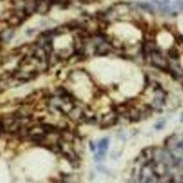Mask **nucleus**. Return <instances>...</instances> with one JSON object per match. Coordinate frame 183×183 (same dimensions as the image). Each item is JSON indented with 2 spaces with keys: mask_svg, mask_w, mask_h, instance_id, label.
I'll return each instance as SVG.
<instances>
[{
  "mask_svg": "<svg viewBox=\"0 0 183 183\" xmlns=\"http://www.w3.org/2000/svg\"><path fill=\"white\" fill-rule=\"evenodd\" d=\"M114 51V48L108 41L103 40L99 43L94 44V54L95 56H107Z\"/></svg>",
  "mask_w": 183,
  "mask_h": 183,
  "instance_id": "obj_1",
  "label": "nucleus"
},
{
  "mask_svg": "<svg viewBox=\"0 0 183 183\" xmlns=\"http://www.w3.org/2000/svg\"><path fill=\"white\" fill-rule=\"evenodd\" d=\"M137 6L140 8L142 10H144V11L149 13L150 15H154L155 14V8L152 6V4L147 3V2H141V3H138Z\"/></svg>",
  "mask_w": 183,
  "mask_h": 183,
  "instance_id": "obj_2",
  "label": "nucleus"
},
{
  "mask_svg": "<svg viewBox=\"0 0 183 183\" xmlns=\"http://www.w3.org/2000/svg\"><path fill=\"white\" fill-rule=\"evenodd\" d=\"M168 55H169V57L171 59V60H173V61H177V60H179V59L180 58V51H179V50H178L176 47L169 48V49L168 50Z\"/></svg>",
  "mask_w": 183,
  "mask_h": 183,
  "instance_id": "obj_3",
  "label": "nucleus"
},
{
  "mask_svg": "<svg viewBox=\"0 0 183 183\" xmlns=\"http://www.w3.org/2000/svg\"><path fill=\"white\" fill-rule=\"evenodd\" d=\"M174 8L176 10H179V11H183V0H176Z\"/></svg>",
  "mask_w": 183,
  "mask_h": 183,
  "instance_id": "obj_4",
  "label": "nucleus"
},
{
  "mask_svg": "<svg viewBox=\"0 0 183 183\" xmlns=\"http://www.w3.org/2000/svg\"><path fill=\"white\" fill-rule=\"evenodd\" d=\"M165 125H166V121L165 120H160V121H158L155 124L154 127H155L156 130H161V129L164 128Z\"/></svg>",
  "mask_w": 183,
  "mask_h": 183,
  "instance_id": "obj_5",
  "label": "nucleus"
},
{
  "mask_svg": "<svg viewBox=\"0 0 183 183\" xmlns=\"http://www.w3.org/2000/svg\"><path fill=\"white\" fill-rule=\"evenodd\" d=\"M89 147H90V149L92 150V151L94 152L96 150V148H97V144L94 143L93 141H90L89 142Z\"/></svg>",
  "mask_w": 183,
  "mask_h": 183,
  "instance_id": "obj_6",
  "label": "nucleus"
},
{
  "mask_svg": "<svg viewBox=\"0 0 183 183\" xmlns=\"http://www.w3.org/2000/svg\"><path fill=\"white\" fill-rule=\"evenodd\" d=\"M182 89H183V83H182Z\"/></svg>",
  "mask_w": 183,
  "mask_h": 183,
  "instance_id": "obj_7",
  "label": "nucleus"
}]
</instances>
